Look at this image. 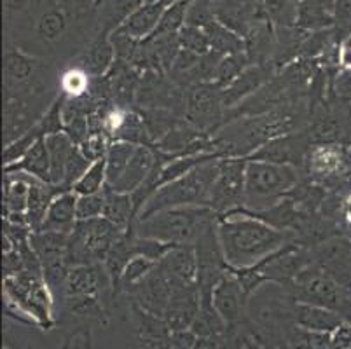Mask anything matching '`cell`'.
Masks as SVG:
<instances>
[{
    "mask_svg": "<svg viewBox=\"0 0 351 349\" xmlns=\"http://www.w3.org/2000/svg\"><path fill=\"white\" fill-rule=\"evenodd\" d=\"M217 234L228 267L231 269L252 267L289 243L298 241L293 232L280 230L255 219L243 208L219 215Z\"/></svg>",
    "mask_w": 351,
    "mask_h": 349,
    "instance_id": "1",
    "label": "cell"
},
{
    "mask_svg": "<svg viewBox=\"0 0 351 349\" xmlns=\"http://www.w3.org/2000/svg\"><path fill=\"white\" fill-rule=\"evenodd\" d=\"M219 222L210 206H178L161 210L143 220H135L133 232L175 246H194L197 239Z\"/></svg>",
    "mask_w": 351,
    "mask_h": 349,
    "instance_id": "2",
    "label": "cell"
},
{
    "mask_svg": "<svg viewBox=\"0 0 351 349\" xmlns=\"http://www.w3.org/2000/svg\"><path fill=\"white\" fill-rule=\"evenodd\" d=\"M222 159V158H220ZM220 159L203 163L187 175L162 185L143 204L136 220H143L161 210L178 206H210V196L220 171Z\"/></svg>",
    "mask_w": 351,
    "mask_h": 349,
    "instance_id": "3",
    "label": "cell"
},
{
    "mask_svg": "<svg viewBox=\"0 0 351 349\" xmlns=\"http://www.w3.org/2000/svg\"><path fill=\"white\" fill-rule=\"evenodd\" d=\"M4 299L9 315H20L21 322L40 328L54 325V296L40 271H21L4 278Z\"/></svg>",
    "mask_w": 351,
    "mask_h": 349,
    "instance_id": "4",
    "label": "cell"
},
{
    "mask_svg": "<svg viewBox=\"0 0 351 349\" xmlns=\"http://www.w3.org/2000/svg\"><path fill=\"white\" fill-rule=\"evenodd\" d=\"M54 77L47 67L35 56L20 49H8L4 54V100H20L51 107L54 98H46L53 91Z\"/></svg>",
    "mask_w": 351,
    "mask_h": 349,
    "instance_id": "5",
    "label": "cell"
},
{
    "mask_svg": "<svg viewBox=\"0 0 351 349\" xmlns=\"http://www.w3.org/2000/svg\"><path fill=\"white\" fill-rule=\"evenodd\" d=\"M299 182L301 177L295 166L247 159L243 208L252 211L267 210L289 197Z\"/></svg>",
    "mask_w": 351,
    "mask_h": 349,
    "instance_id": "6",
    "label": "cell"
},
{
    "mask_svg": "<svg viewBox=\"0 0 351 349\" xmlns=\"http://www.w3.org/2000/svg\"><path fill=\"white\" fill-rule=\"evenodd\" d=\"M289 288L295 302L325 307L339 313L346 322H351V293L315 262L306 265Z\"/></svg>",
    "mask_w": 351,
    "mask_h": 349,
    "instance_id": "7",
    "label": "cell"
},
{
    "mask_svg": "<svg viewBox=\"0 0 351 349\" xmlns=\"http://www.w3.org/2000/svg\"><path fill=\"white\" fill-rule=\"evenodd\" d=\"M309 182L320 187H339L351 180V159L339 143L311 145L304 159Z\"/></svg>",
    "mask_w": 351,
    "mask_h": 349,
    "instance_id": "8",
    "label": "cell"
},
{
    "mask_svg": "<svg viewBox=\"0 0 351 349\" xmlns=\"http://www.w3.org/2000/svg\"><path fill=\"white\" fill-rule=\"evenodd\" d=\"M224 89L215 82H203L187 91L186 117L187 123L193 124L205 134L217 133L219 128L226 124V105L222 98Z\"/></svg>",
    "mask_w": 351,
    "mask_h": 349,
    "instance_id": "9",
    "label": "cell"
},
{
    "mask_svg": "<svg viewBox=\"0 0 351 349\" xmlns=\"http://www.w3.org/2000/svg\"><path fill=\"white\" fill-rule=\"evenodd\" d=\"M245 171L247 158H222L220 171L210 196V208L219 215L245 206Z\"/></svg>",
    "mask_w": 351,
    "mask_h": 349,
    "instance_id": "10",
    "label": "cell"
},
{
    "mask_svg": "<svg viewBox=\"0 0 351 349\" xmlns=\"http://www.w3.org/2000/svg\"><path fill=\"white\" fill-rule=\"evenodd\" d=\"M98 285L100 274L95 264L75 265L70 269L69 278L63 288V299L69 304V309L75 315H104V309L98 300Z\"/></svg>",
    "mask_w": 351,
    "mask_h": 349,
    "instance_id": "11",
    "label": "cell"
},
{
    "mask_svg": "<svg viewBox=\"0 0 351 349\" xmlns=\"http://www.w3.org/2000/svg\"><path fill=\"white\" fill-rule=\"evenodd\" d=\"M313 262L351 293V238L336 234L311 248Z\"/></svg>",
    "mask_w": 351,
    "mask_h": 349,
    "instance_id": "12",
    "label": "cell"
},
{
    "mask_svg": "<svg viewBox=\"0 0 351 349\" xmlns=\"http://www.w3.org/2000/svg\"><path fill=\"white\" fill-rule=\"evenodd\" d=\"M313 142L308 131H295V133L283 134L278 139L269 140L263 147H258L250 158L254 161H267L276 165L304 166V159Z\"/></svg>",
    "mask_w": 351,
    "mask_h": 349,
    "instance_id": "13",
    "label": "cell"
},
{
    "mask_svg": "<svg viewBox=\"0 0 351 349\" xmlns=\"http://www.w3.org/2000/svg\"><path fill=\"white\" fill-rule=\"evenodd\" d=\"M248 296L243 287L236 280L234 274L228 269V273L220 278L212 292V306L217 316L224 323H236L245 311Z\"/></svg>",
    "mask_w": 351,
    "mask_h": 349,
    "instance_id": "14",
    "label": "cell"
},
{
    "mask_svg": "<svg viewBox=\"0 0 351 349\" xmlns=\"http://www.w3.org/2000/svg\"><path fill=\"white\" fill-rule=\"evenodd\" d=\"M276 72L274 65H250L245 70L241 75L236 79L232 84H229L228 88L222 93V98H224L226 110H231V108L238 107L241 101H245L247 98H250L252 95L258 91L261 88L267 84L271 81V75Z\"/></svg>",
    "mask_w": 351,
    "mask_h": 349,
    "instance_id": "15",
    "label": "cell"
},
{
    "mask_svg": "<svg viewBox=\"0 0 351 349\" xmlns=\"http://www.w3.org/2000/svg\"><path fill=\"white\" fill-rule=\"evenodd\" d=\"M110 32L104 30L97 38H95L91 46L75 60L73 69L82 70L89 77H105L112 70L116 63V49L110 40Z\"/></svg>",
    "mask_w": 351,
    "mask_h": 349,
    "instance_id": "16",
    "label": "cell"
},
{
    "mask_svg": "<svg viewBox=\"0 0 351 349\" xmlns=\"http://www.w3.org/2000/svg\"><path fill=\"white\" fill-rule=\"evenodd\" d=\"M156 159H158V152H156L154 147L136 145L135 152H133L132 159L128 163L119 180L114 185H107V187L114 189L117 192H124V194H133L145 182V178L151 175Z\"/></svg>",
    "mask_w": 351,
    "mask_h": 349,
    "instance_id": "17",
    "label": "cell"
},
{
    "mask_svg": "<svg viewBox=\"0 0 351 349\" xmlns=\"http://www.w3.org/2000/svg\"><path fill=\"white\" fill-rule=\"evenodd\" d=\"M213 16L219 23L245 38L252 27L261 19V12H254L243 0H217L212 2Z\"/></svg>",
    "mask_w": 351,
    "mask_h": 349,
    "instance_id": "18",
    "label": "cell"
},
{
    "mask_svg": "<svg viewBox=\"0 0 351 349\" xmlns=\"http://www.w3.org/2000/svg\"><path fill=\"white\" fill-rule=\"evenodd\" d=\"M177 285H197V258L194 246H175L159 262Z\"/></svg>",
    "mask_w": 351,
    "mask_h": 349,
    "instance_id": "19",
    "label": "cell"
},
{
    "mask_svg": "<svg viewBox=\"0 0 351 349\" xmlns=\"http://www.w3.org/2000/svg\"><path fill=\"white\" fill-rule=\"evenodd\" d=\"M166 8H168V5H166L162 0L145 2L142 8L136 9V11L133 12L117 30L130 35V37L136 38V40H145V38H149L156 32L162 14H165Z\"/></svg>",
    "mask_w": 351,
    "mask_h": 349,
    "instance_id": "20",
    "label": "cell"
},
{
    "mask_svg": "<svg viewBox=\"0 0 351 349\" xmlns=\"http://www.w3.org/2000/svg\"><path fill=\"white\" fill-rule=\"evenodd\" d=\"M77 197L73 191H65L54 197L40 230L72 234L73 227L77 224Z\"/></svg>",
    "mask_w": 351,
    "mask_h": 349,
    "instance_id": "21",
    "label": "cell"
},
{
    "mask_svg": "<svg viewBox=\"0 0 351 349\" xmlns=\"http://www.w3.org/2000/svg\"><path fill=\"white\" fill-rule=\"evenodd\" d=\"M66 189L60 187V185L46 184L37 178L30 177V196H28V206H27V222L30 229L40 230L44 226V220L47 217L51 203L58 194L65 192Z\"/></svg>",
    "mask_w": 351,
    "mask_h": 349,
    "instance_id": "22",
    "label": "cell"
},
{
    "mask_svg": "<svg viewBox=\"0 0 351 349\" xmlns=\"http://www.w3.org/2000/svg\"><path fill=\"white\" fill-rule=\"evenodd\" d=\"M293 318H295L299 328L309 332H322V334H332L346 322L339 313L302 302H295Z\"/></svg>",
    "mask_w": 351,
    "mask_h": 349,
    "instance_id": "23",
    "label": "cell"
},
{
    "mask_svg": "<svg viewBox=\"0 0 351 349\" xmlns=\"http://www.w3.org/2000/svg\"><path fill=\"white\" fill-rule=\"evenodd\" d=\"M4 173H25L32 178L53 184L51 182V156L49 150H47L46 136L37 140L20 161H16L11 166H5Z\"/></svg>",
    "mask_w": 351,
    "mask_h": 349,
    "instance_id": "24",
    "label": "cell"
},
{
    "mask_svg": "<svg viewBox=\"0 0 351 349\" xmlns=\"http://www.w3.org/2000/svg\"><path fill=\"white\" fill-rule=\"evenodd\" d=\"M30 177L25 173H4V217L27 215Z\"/></svg>",
    "mask_w": 351,
    "mask_h": 349,
    "instance_id": "25",
    "label": "cell"
},
{
    "mask_svg": "<svg viewBox=\"0 0 351 349\" xmlns=\"http://www.w3.org/2000/svg\"><path fill=\"white\" fill-rule=\"evenodd\" d=\"M105 206L104 217L116 224L121 229H132L136 220L135 203H133L132 194L117 192L110 187H105Z\"/></svg>",
    "mask_w": 351,
    "mask_h": 349,
    "instance_id": "26",
    "label": "cell"
},
{
    "mask_svg": "<svg viewBox=\"0 0 351 349\" xmlns=\"http://www.w3.org/2000/svg\"><path fill=\"white\" fill-rule=\"evenodd\" d=\"M46 143L51 156V182H53V185L63 187L66 161H69L70 154H72L73 147L77 145V143L73 142L65 131L46 136Z\"/></svg>",
    "mask_w": 351,
    "mask_h": 349,
    "instance_id": "27",
    "label": "cell"
},
{
    "mask_svg": "<svg viewBox=\"0 0 351 349\" xmlns=\"http://www.w3.org/2000/svg\"><path fill=\"white\" fill-rule=\"evenodd\" d=\"M69 12L62 5H51L43 12L35 25V34L44 44H56L69 30Z\"/></svg>",
    "mask_w": 351,
    "mask_h": 349,
    "instance_id": "28",
    "label": "cell"
},
{
    "mask_svg": "<svg viewBox=\"0 0 351 349\" xmlns=\"http://www.w3.org/2000/svg\"><path fill=\"white\" fill-rule=\"evenodd\" d=\"M203 30L208 35L212 51L222 54V56L243 53L245 51V38H241L238 34H234L232 30L226 28L224 25L219 23L217 19H213L212 23L206 25Z\"/></svg>",
    "mask_w": 351,
    "mask_h": 349,
    "instance_id": "29",
    "label": "cell"
},
{
    "mask_svg": "<svg viewBox=\"0 0 351 349\" xmlns=\"http://www.w3.org/2000/svg\"><path fill=\"white\" fill-rule=\"evenodd\" d=\"M135 149V143L119 142V140L110 142L107 156H105V161H107V185H114L119 180Z\"/></svg>",
    "mask_w": 351,
    "mask_h": 349,
    "instance_id": "30",
    "label": "cell"
},
{
    "mask_svg": "<svg viewBox=\"0 0 351 349\" xmlns=\"http://www.w3.org/2000/svg\"><path fill=\"white\" fill-rule=\"evenodd\" d=\"M250 60H248L247 53H236V54H228V56H224L222 60H220L219 67H217V72H215V79H213V82H215L217 86H220L222 89L228 88L229 84H232V82L238 79L241 73L245 72V70L250 67Z\"/></svg>",
    "mask_w": 351,
    "mask_h": 349,
    "instance_id": "31",
    "label": "cell"
},
{
    "mask_svg": "<svg viewBox=\"0 0 351 349\" xmlns=\"http://www.w3.org/2000/svg\"><path fill=\"white\" fill-rule=\"evenodd\" d=\"M145 2L147 0H105L104 30L112 34V32L117 30V28L136 11V9L142 8Z\"/></svg>",
    "mask_w": 351,
    "mask_h": 349,
    "instance_id": "32",
    "label": "cell"
},
{
    "mask_svg": "<svg viewBox=\"0 0 351 349\" xmlns=\"http://www.w3.org/2000/svg\"><path fill=\"white\" fill-rule=\"evenodd\" d=\"M107 187V161L98 159L89 166L88 171L82 175L81 180L73 185L72 191L77 196H88V194H98Z\"/></svg>",
    "mask_w": 351,
    "mask_h": 349,
    "instance_id": "33",
    "label": "cell"
},
{
    "mask_svg": "<svg viewBox=\"0 0 351 349\" xmlns=\"http://www.w3.org/2000/svg\"><path fill=\"white\" fill-rule=\"evenodd\" d=\"M193 0H178L175 4L168 5L162 14L161 21H159L158 28H156L154 34L151 37H159V35H171L178 34L182 28L186 27L187 19V9Z\"/></svg>",
    "mask_w": 351,
    "mask_h": 349,
    "instance_id": "34",
    "label": "cell"
},
{
    "mask_svg": "<svg viewBox=\"0 0 351 349\" xmlns=\"http://www.w3.org/2000/svg\"><path fill=\"white\" fill-rule=\"evenodd\" d=\"M158 264L159 262L151 261V258H147V257H142V255H138V257H133L132 261L128 262L126 269L123 271V276H121L116 296H119L121 292H126V290H130V288L135 287L136 283H140L143 278H147L149 274L152 273V271H154V267Z\"/></svg>",
    "mask_w": 351,
    "mask_h": 349,
    "instance_id": "35",
    "label": "cell"
},
{
    "mask_svg": "<svg viewBox=\"0 0 351 349\" xmlns=\"http://www.w3.org/2000/svg\"><path fill=\"white\" fill-rule=\"evenodd\" d=\"M178 43H180L182 49H187L191 53H196L199 56L210 53L212 46H210V38L206 32L199 27H191L186 25L178 32Z\"/></svg>",
    "mask_w": 351,
    "mask_h": 349,
    "instance_id": "36",
    "label": "cell"
},
{
    "mask_svg": "<svg viewBox=\"0 0 351 349\" xmlns=\"http://www.w3.org/2000/svg\"><path fill=\"white\" fill-rule=\"evenodd\" d=\"M105 194L104 191L98 194H88V196L77 197V220H89L104 217Z\"/></svg>",
    "mask_w": 351,
    "mask_h": 349,
    "instance_id": "37",
    "label": "cell"
},
{
    "mask_svg": "<svg viewBox=\"0 0 351 349\" xmlns=\"http://www.w3.org/2000/svg\"><path fill=\"white\" fill-rule=\"evenodd\" d=\"M332 89L336 91L339 107L351 117V70L343 69L341 72H337Z\"/></svg>",
    "mask_w": 351,
    "mask_h": 349,
    "instance_id": "38",
    "label": "cell"
},
{
    "mask_svg": "<svg viewBox=\"0 0 351 349\" xmlns=\"http://www.w3.org/2000/svg\"><path fill=\"white\" fill-rule=\"evenodd\" d=\"M30 4H32V0H5V5H8L9 12L25 11Z\"/></svg>",
    "mask_w": 351,
    "mask_h": 349,
    "instance_id": "39",
    "label": "cell"
},
{
    "mask_svg": "<svg viewBox=\"0 0 351 349\" xmlns=\"http://www.w3.org/2000/svg\"><path fill=\"white\" fill-rule=\"evenodd\" d=\"M343 217L348 224L351 226V194H348L343 200Z\"/></svg>",
    "mask_w": 351,
    "mask_h": 349,
    "instance_id": "40",
    "label": "cell"
},
{
    "mask_svg": "<svg viewBox=\"0 0 351 349\" xmlns=\"http://www.w3.org/2000/svg\"><path fill=\"white\" fill-rule=\"evenodd\" d=\"M210 2H217V0H210Z\"/></svg>",
    "mask_w": 351,
    "mask_h": 349,
    "instance_id": "41",
    "label": "cell"
}]
</instances>
